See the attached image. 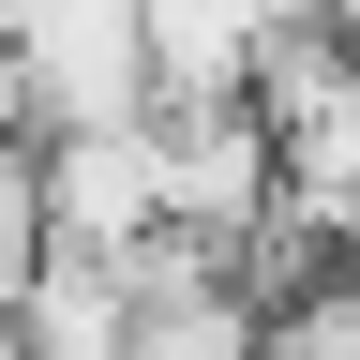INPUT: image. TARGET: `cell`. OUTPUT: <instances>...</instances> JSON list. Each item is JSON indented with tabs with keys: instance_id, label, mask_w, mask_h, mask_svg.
<instances>
[{
	"instance_id": "cell-2",
	"label": "cell",
	"mask_w": 360,
	"mask_h": 360,
	"mask_svg": "<svg viewBox=\"0 0 360 360\" xmlns=\"http://www.w3.org/2000/svg\"><path fill=\"white\" fill-rule=\"evenodd\" d=\"M150 150H165V225H210V240H255L270 195H285V150L240 90L225 105H150Z\"/></svg>"
},
{
	"instance_id": "cell-3",
	"label": "cell",
	"mask_w": 360,
	"mask_h": 360,
	"mask_svg": "<svg viewBox=\"0 0 360 360\" xmlns=\"http://www.w3.org/2000/svg\"><path fill=\"white\" fill-rule=\"evenodd\" d=\"M150 225H165V150H150V120L45 135V240H75V255H135Z\"/></svg>"
},
{
	"instance_id": "cell-1",
	"label": "cell",
	"mask_w": 360,
	"mask_h": 360,
	"mask_svg": "<svg viewBox=\"0 0 360 360\" xmlns=\"http://www.w3.org/2000/svg\"><path fill=\"white\" fill-rule=\"evenodd\" d=\"M0 120L30 135H105V120H150V30L135 0H30V30L0 45Z\"/></svg>"
}]
</instances>
